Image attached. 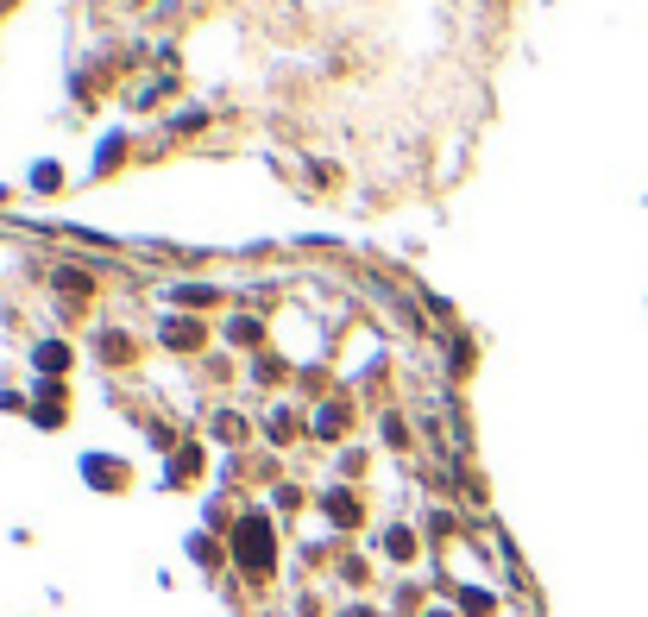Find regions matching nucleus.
Segmentation results:
<instances>
[{
	"label": "nucleus",
	"mask_w": 648,
	"mask_h": 617,
	"mask_svg": "<svg viewBox=\"0 0 648 617\" xmlns=\"http://www.w3.org/2000/svg\"><path fill=\"white\" fill-rule=\"evenodd\" d=\"M38 366L57 371V366H70V353H63V347H38Z\"/></svg>",
	"instance_id": "2"
},
{
	"label": "nucleus",
	"mask_w": 648,
	"mask_h": 617,
	"mask_svg": "<svg viewBox=\"0 0 648 617\" xmlns=\"http://www.w3.org/2000/svg\"><path fill=\"white\" fill-rule=\"evenodd\" d=\"M233 548H240V567H253V574H264V567H271V529H264L259 516H246V523H240Z\"/></svg>",
	"instance_id": "1"
}]
</instances>
